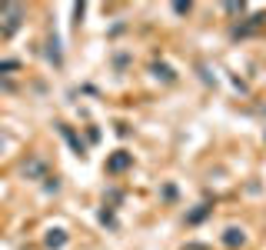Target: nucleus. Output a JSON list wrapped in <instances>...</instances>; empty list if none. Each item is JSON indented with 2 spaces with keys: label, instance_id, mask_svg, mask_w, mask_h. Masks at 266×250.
<instances>
[{
  "label": "nucleus",
  "instance_id": "nucleus-1",
  "mask_svg": "<svg viewBox=\"0 0 266 250\" xmlns=\"http://www.w3.org/2000/svg\"><path fill=\"white\" fill-rule=\"evenodd\" d=\"M127 164H130V157H127V154H116L114 160H110V170H123Z\"/></svg>",
  "mask_w": 266,
  "mask_h": 250
}]
</instances>
